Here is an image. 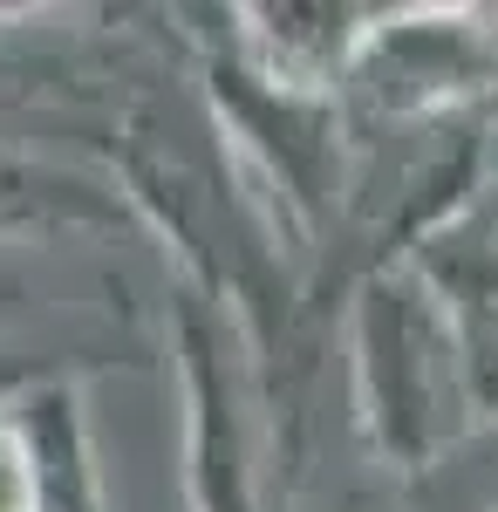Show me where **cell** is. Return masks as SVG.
<instances>
[{"instance_id": "obj_1", "label": "cell", "mask_w": 498, "mask_h": 512, "mask_svg": "<svg viewBox=\"0 0 498 512\" xmlns=\"http://www.w3.org/2000/svg\"><path fill=\"white\" fill-rule=\"evenodd\" d=\"M0 512H35V472H28V451L0 431Z\"/></svg>"}]
</instances>
